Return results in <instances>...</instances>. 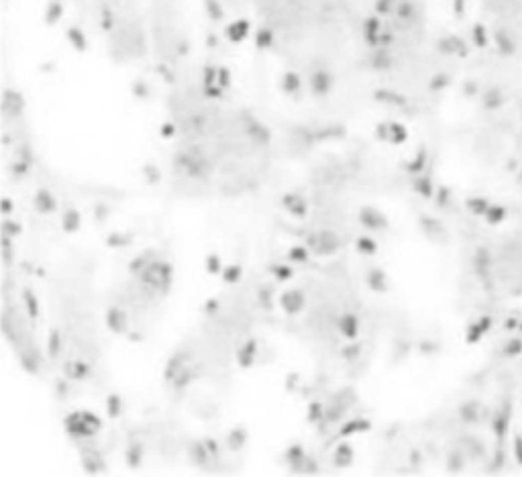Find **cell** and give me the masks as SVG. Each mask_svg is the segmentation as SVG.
I'll use <instances>...</instances> for the list:
<instances>
[{
  "instance_id": "obj_38",
  "label": "cell",
  "mask_w": 522,
  "mask_h": 477,
  "mask_svg": "<svg viewBox=\"0 0 522 477\" xmlns=\"http://www.w3.org/2000/svg\"><path fill=\"white\" fill-rule=\"evenodd\" d=\"M82 412V416H84V420L92 426V428H96V430H100L102 428V420L98 418V414H94V412H90V410H80Z\"/></svg>"
},
{
  "instance_id": "obj_42",
  "label": "cell",
  "mask_w": 522,
  "mask_h": 477,
  "mask_svg": "<svg viewBox=\"0 0 522 477\" xmlns=\"http://www.w3.org/2000/svg\"><path fill=\"white\" fill-rule=\"evenodd\" d=\"M390 137H392L394 143H402V141L406 139V133H404V129H400L398 125H394V127L390 129Z\"/></svg>"
},
{
  "instance_id": "obj_31",
  "label": "cell",
  "mask_w": 522,
  "mask_h": 477,
  "mask_svg": "<svg viewBox=\"0 0 522 477\" xmlns=\"http://www.w3.org/2000/svg\"><path fill=\"white\" fill-rule=\"evenodd\" d=\"M131 243H133V236H131V234H125V232H112V234H108V238H106V245H108V247H114V249H122V247L131 245Z\"/></svg>"
},
{
  "instance_id": "obj_12",
  "label": "cell",
  "mask_w": 522,
  "mask_h": 477,
  "mask_svg": "<svg viewBox=\"0 0 522 477\" xmlns=\"http://www.w3.org/2000/svg\"><path fill=\"white\" fill-rule=\"evenodd\" d=\"M355 461V451L349 442H339L334 449V455H332V463L334 467H351Z\"/></svg>"
},
{
  "instance_id": "obj_44",
  "label": "cell",
  "mask_w": 522,
  "mask_h": 477,
  "mask_svg": "<svg viewBox=\"0 0 522 477\" xmlns=\"http://www.w3.org/2000/svg\"><path fill=\"white\" fill-rule=\"evenodd\" d=\"M3 247H5V263H11V255H13V247H11V236L3 234Z\"/></svg>"
},
{
  "instance_id": "obj_18",
  "label": "cell",
  "mask_w": 522,
  "mask_h": 477,
  "mask_svg": "<svg viewBox=\"0 0 522 477\" xmlns=\"http://www.w3.org/2000/svg\"><path fill=\"white\" fill-rule=\"evenodd\" d=\"M245 442H247V428H245V426H235V428L229 430V434H227V446H229L231 451L243 449Z\"/></svg>"
},
{
  "instance_id": "obj_8",
  "label": "cell",
  "mask_w": 522,
  "mask_h": 477,
  "mask_svg": "<svg viewBox=\"0 0 522 477\" xmlns=\"http://www.w3.org/2000/svg\"><path fill=\"white\" fill-rule=\"evenodd\" d=\"M33 206L39 214H53L57 210V200L47 188H39L33 196Z\"/></svg>"
},
{
  "instance_id": "obj_16",
  "label": "cell",
  "mask_w": 522,
  "mask_h": 477,
  "mask_svg": "<svg viewBox=\"0 0 522 477\" xmlns=\"http://www.w3.org/2000/svg\"><path fill=\"white\" fill-rule=\"evenodd\" d=\"M372 430V422L367 418H355V420H349L341 426V430L336 432L339 438H345V436H351V434H357V432H367Z\"/></svg>"
},
{
  "instance_id": "obj_6",
  "label": "cell",
  "mask_w": 522,
  "mask_h": 477,
  "mask_svg": "<svg viewBox=\"0 0 522 477\" xmlns=\"http://www.w3.org/2000/svg\"><path fill=\"white\" fill-rule=\"evenodd\" d=\"M282 204H284V208L294 218H306V214H308V202H306L304 196H300L296 192L284 194L282 196Z\"/></svg>"
},
{
  "instance_id": "obj_15",
  "label": "cell",
  "mask_w": 522,
  "mask_h": 477,
  "mask_svg": "<svg viewBox=\"0 0 522 477\" xmlns=\"http://www.w3.org/2000/svg\"><path fill=\"white\" fill-rule=\"evenodd\" d=\"M64 373L68 379L72 381H84L88 375H90V365L82 359H74V361H68L66 367H64Z\"/></svg>"
},
{
  "instance_id": "obj_2",
  "label": "cell",
  "mask_w": 522,
  "mask_h": 477,
  "mask_svg": "<svg viewBox=\"0 0 522 477\" xmlns=\"http://www.w3.org/2000/svg\"><path fill=\"white\" fill-rule=\"evenodd\" d=\"M359 222L363 228L372 230V232H380V230H386L388 228V218L386 214L380 210L376 206H361L359 208Z\"/></svg>"
},
{
  "instance_id": "obj_40",
  "label": "cell",
  "mask_w": 522,
  "mask_h": 477,
  "mask_svg": "<svg viewBox=\"0 0 522 477\" xmlns=\"http://www.w3.org/2000/svg\"><path fill=\"white\" fill-rule=\"evenodd\" d=\"M202 310H204L206 316H214V314H217V310H219V300H217V298H208Z\"/></svg>"
},
{
  "instance_id": "obj_20",
  "label": "cell",
  "mask_w": 522,
  "mask_h": 477,
  "mask_svg": "<svg viewBox=\"0 0 522 477\" xmlns=\"http://www.w3.org/2000/svg\"><path fill=\"white\" fill-rule=\"evenodd\" d=\"M23 302H25V308H27V316L33 318V320H37L41 310H39L37 296H35V292L31 290V288H25V290H23Z\"/></svg>"
},
{
  "instance_id": "obj_24",
  "label": "cell",
  "mask_w": 522,
  "mask_h": 477,
  "mask_svg": "<svg viewBox=\"0 0 522 477\" xmlns=\"http://www.w3.org/2000/svg\"><path fill=\"white\" fill-rule=\"evenodd\" d=\"M310 247L308 245H294V247H290V251H288V259L290 261H294V263H306L310 259Z\"/></svg>"
},
{
  "instance_id": "obj_36",
  "label": "cell",
  "mask_w": 522,
  "mask_h": 477,
  "mask_svg": "<svg viewBox=\"0 0 522 477\" xmlns=\"http://www.w3.org/2000/svg\"><path fill=\"white\" fill-rule=\"evenodd\" d=\"M143 169H145L143 173H145V177H147V182H149L151 186H155V184L161 182V171H159L155 165H145Z\"/></svg>"
},
{
  "instance_id": "obj_5",
  "label": "cell",
  "mask_w": 522,
  "mask_h": 477,
  "mask_svg": "<svg viewBox=\"0 0 522 477\" xmlns=\"http://www.w3.org/2000/svg\"><path fill=\"white\" fill-rule=\"evenodd\" d=\"M104 322H106L108 331H110L112 335H125V333H127V326H129V316H127V312H122L118 306H110V308L106 310Z\"/></svg>"
},
{
  "instance_id": "obj_26",
  "label": "cell",
  "mask_w": 522,
  "mask_h": 477,
  "mask_svg": "<svg viewBox=\"0 0 522 477\" xmlns=\"http://www.w3.org/2000/svg\"><path fill=\"white\" fill-rule=\"evenodd\" d=\"M84 469H86V473H100V471H104V461L96 453H86L84 455Z\"/></svg>"
},
{
  "instance_id": "obj_21",
  "label": "cell",
  "mask_w": 522,
  "mask_h": 477,
  "mask_svg": "<svg viewBox=\"0 0 522 477\" xmlns=\"http://www.w3.org/2000/svg\"><path fill=\"white\" fill-rule=\"evenodd\" d=\"M19 361H21V367L29 375H39V359L33 355V351H21L19 353Z\"/></svg>"
},
{
  "instance_id": "obj_9",
  "label": "cell",
  "mask_w": 522,
  "mask_h": 477,
  "mask_svg": "<svg viewBox=\"0 0 522 477\" xmlns=\"http://www.w3.org/2000/svg\"><path fill=\"white\" fill-rule=\"evenodd\" d=\"M339 247H341V238H339V234H336V232H332V230H322V232H318L316 253H320V255H332V253L339 251Z\"/></svg>"
},
{
  "instance_id": "obj_19",
  "label": "cell",
  "mask_w": 522,
  "mask_h": 477,
  "mask_svg": "<svg viewBox=\"0 0 522 477\" xmlns=\"http://www.w3.org/2000/svg\"><path fill=\"white\" fill-rule=\"evenodd\" d=\"M143 459H145V449H143V444L133 442V444L127 446L125 461H127V465H129L131 469H139L141 463H143Z\"/></svg>"
},
{
  "instance_id": "obj_1",
  "label": "cell",
  "mask_w": 522,
  "mask_h": 477,
  "mask_svg": "<svg viewBox=\"0 0 522 477\" xmlns=\"http://www.w3.org/2000/svg\"><path fill=\"white\" fill-rule=\"evenodd\" d=\"M139 278L143 284H147L149 288L157 290L159 294L165 296L173 282V267L169 261H151L139 274Z\"/></svg>"
},
{
  "instance_id": "obj_14",
  "label": "cell",
  "mask_w": 522,
  "mask_h": 477,
  "mask_svg": "<svg viewBox=\"0 0 522 477\" xmlns=\"http://www.w3.org/2000/svg\"><path fill=\"white\" fill-rule=\"evenodd\" d=\"M339 329H341V335L345 339L355 341L359 337V318L353 312H345L339 320Z\"/></svg>"
},
{
  "instance_id": "obj_47",
  "label": "cell",
  "mask_w": 522,
  "mask_h": 477,
  "mask_svg": "<svg viewBox=\"0 0 522 477\" xmlns=\"http://www.w3.org/2000/svg\"><path fill=\"white\" fill-rule=\"evenodd\" d=\"M13 212V200L11 198H3V214L9 216Z\"/></svg>"
},
{
  "instance_id": "obj_30",
  "label": "cell",
  "mask_w": 522,
  "mask_h": 477,
  "mask_svg": "<svg viewBox=\"0 0 522 477\" xmlns=\"http://www.w3.org/2000/svg\"><path fill=\"white\" fill-rule=\"evenodd\" d=\"M241 276H243V265L241 263H233V265H227L225 270H223V280H225V284H237L239 280H241Z\"/></svg>"
},
{
  "instance_id": "obj_37",
  "label": "cell",
  "mask_w": 522,
  "mask_h": 477,
  "mask_svg": "<svg viewBox=\"0 0 522 477\" xmlns=\"http://www.w3.org/2000/svg\"><path fill=\"white\" fill-rule=\"evenodd\" d=\"M359 355H361V345H359V343L347 345V347L341 351V357H343V359H347V361H355Z\"/></svg>"
},
{
  "instance_id": "obj_10",
  "label": "cell",
  "mask_w": 522,
  "mask_h": 477,
  "mask_svg": "<svg viewBox=\"0 0 522 477\" xmlns=\"http://www.w3.org/2000/svg\"><path fill=\"white\" fill-rule=\"evenodd\" d=\"M365 282H367V286H370V290L376 292V294H386L390 290L388 276H386V272L382 270V267H372V270L367 272V276H365Z\"/></svg>"
},
{
  "instance_id": "obj_43",
  "label": "cell",
  "mask_w": 522,
  "mask_h": 477,
  "mask_svg": "<svg viewBox=\"0 0 522 477\" xmlns=\"http://www.w3.org/2000/svg\"><path fill=\"white\" fill-rule=\"evenodd\" d=\"M414 188H416V192H420V194L426 196V198L431 196V192H433V190H431V182H428V180H418Z\"/></svg>"
},
{
  "instance_id": "obj_7",
  "label": "cell",
  "mask_w": 522,
  "mask_h": 477,
  "mask_svg": "<svg viewBox=\"0 0 522 477\" xmlns=\"http://www.w3.org/2000/svg\"><path fill=\"white\" fill-rule=\"evenodd\" d=\"M259 347V343H257V339H247L241 347H239V351H237V363H239V367H243V369H249V367H253V363H255V357H257V349Z\"/></svg>"
},
{
  "instance_id": "obj_41",
  "label": "cell",
  "mask_w": 522,
  "mask_h": 477,
  "mask_svg": "<svg viewBox=\"0 0 522 477\" xmlns=\"http://www.w3.org/2000/svg\"><path fill=\"white\" fill-rule=\"evenodd\" d=\"M94 214H96V220H106L108 218V214H110V208L106 206V204H102V202H98L96 204V208H94Z\"/></svg>"
},
{
  "instance_id": "obj_27",
  "label": "cell",
  "mask_w": 522,
  "mask_h": 477,
  "mask_svg": "<svg viewBox=\"0 0 522 477\" xmlns=\"http://www.w3.org/2000/svg\"><path fill=\"white\" fill-rule=\"evenodd\" d=\"M204 267H206V274H210V276L223 274V270H225V265H223L219 253H208L206 259H204Z\"/></svg>"
},
{
  "instance_id": "obj_28",
  "label": "cell",
  "mask_w": 522,
  "mask_h": 477,
  "mask_svg": "<svg viewBox=\"0 0 522 477\" xmlns=\"http://www.w3.org/2000/svg\"><path fill=\"white\" fill-rule=\"evenodd\" d=\"M271 270V274L275 276V280L278 282H290L292 278H294V267L292 265H286V263H280V265H271L269 267Z\"/></svg>"
},
{
  "instance_id": "obj_13",
  "label": "cell",
  "mask_w": 522,
  "mask_h": 477,
  "mask_svg": "<svg viewBox=\"0 0 522 477\" xmlns=\"http://www.w3.org/2000/svg\"><path fill=\"white\" fill-rule=\"evenodd\" d=\"M184 367H188V365H186V355H184V353H176L171 359L167 361L165 369H163V379H165L167 383H173L176 377L184 371Z\"/></svg>"
},
{
  "instance_id": "obj_32",
  "label": "cell",
  "mask_w": 522,
  "mask_h": 477,
  "mask_svg": "<svg viewBox=\"0 0 522 477\" xmlns=\"http://www.w3.org/2000/svg\"><path fill=\"white\" fill-rule=\"evenodd\" d=\"M106 414L110 416V418H118V416L122 414V398L118 394H110L106 398Z\"/></svg>"
},
{
  "instance_id": "obj_34",
  "label": "cell",
  "mask_w": 522,
  "mask_h": 477,
  "mask_svg": "<svg viewBox=\"0 0 522 477\" xmlns=\"http://www.w3.org/2000/svg\"><path fill=\"white\" fill-rule=\"evenodd\" d=\"M23 232V226L17 222V220H11L9 216H5V220H3V234H7V236H19Z\"/></svg>"
},
{
  "instance_id": "obj_25",
  "label": "cell",
  "mask_w": 522,
  "mask_h": 477,
  "mask_svg": "<svg viewBox=\"0 0 522 477\" xmlns=\"http://www.w3.org/2000/svg\"><path fill=\"white\" fill-rule=\"evenodd\" d=\"M47 353H49V359H57L61 353V333L57 329H53L47 337Z\"/></svg>"
},
{
  "instance_id": "obj_23",
  "label": "cell",
  "mask_w": 522,
  "mask_h": 477,
  "mask_svg": "<svg viewBox=\"0 0 522 477\" xmlns=\"http://www.w3.org/2000/svg\"><path fill=\"white\" fill-rule=\"evenodd\" d=\"M190 453H192V459L200 465V467H204L210 459H212V455L208 453V449H206V444H204V440H198V442H194L192 444V449H190Z\"/></svg>"
},
{
  "instance_id": "obj_4",
  "label": "cell",
  "mask_w": 522,
  "mask_h": 477,
  "mask_svg": "<svg viewBox=\"0 0 522 477\" xmlns=\"http://www.w3.org/2000/svg\"><path fill=\"white\" fill-rule=\"evenodd\" d=\"M280 306L282 310L288 314V316H296L302 312V308L306 306V296L298 290V288H292V290H286L280 294Z\"/></svg>"
},
{
  "instance_id": "obj_22",
  "label": "cell",
  "mask_w": 522,
  "mask_h": 477,
  "mask_svg": "<svg viewBox=\"0 0 522 477\" xmlns=\"http://www.w3.org/2000/svg\"><path fill=\"white\" fill-rule=\"evenodd\" d=\"M151 257H153V251H145V253H141V255L133 257V259L129 261V272H131V274H137V276H139V274H141V272L145 270V267H147V265H149V263L153 261Z\"/></svg>"
},
{
  "instance_id": "obj_35",
  "label": "cell",
  "mask_w": 522,
  "mask_h": 477,
  "mask_svg": "<svg viewBox=\"0 0 522 477\" xmlns=\"http://www.w3.org/2000/svg\"><path fill=\"white\" fill-rule=\"evenodd\" d=\"M259 304H261L265 310H271V308H273V290H271V288H261V290H259Z\"/></svg>"
},
{
  "instance_id": "obj_33",
  "label": "cell",
  "mask_w": 522,
  "mask_h": 477,
  "mask_svg": "<svg viewBox=\"0 0 522 477\" xmlns=\"http://www.w3.org/2000/svg\"><path fill=\"white\" fill-rule=\"evenodd\" d=\"M322 418H324V406H322L320 402H312V404L308 406V414H306V420H308L310 424H320Z\"/></svg>"
},
{
  "instance_id": "obj_39",
  "label": "cell",
  "mask_w": 522,
  "mask_h": 477,
  "mask_svg": "<svg viewBox=\"0 0 522 477\" xmlns=\"http://www.w3.org/2000/svg\"><path fill=\"white\" fill-rule=\"evenodd\" d=\"M204 444H206L208 453H210L214 459H219V453H221V449H219V442H217V438H210V436H206V438H204Z\"/></svg>"
},
{
  "instance_id": "obj_3",
  "label": "cell",
  "mask_w": 522,
  "mask_h": 477,
  "mask_svg": "<svg viewBox=\"0 0 522 477\" xmlns=\"http://www.w3.org/2000/svg\"><path fill=\"white\" fill-rule=\"evenodd\" d=\"M64 426H66V430H68V434H72V436H76V438H90V436H94L98 430L96 428H92L86 420H84V416H82V412L78 410V412H72L68 418L64 420Z\"/></svg>"
},
{
  "instance_id": "obj_46",
  "label": "cell",
  "mask_w": 522,
  "mask_h": 477,
  "mask_svg": "<svg viewBox=\"0 0 522 477\" xmlns=\"http://www.w3.org/2000/svg\"><path fill=\"white\" fill-rule=\"evenodd\" d=\"M304 473H318V467H316L314 459H308V457H306V463H304Z\"/></svg>"
},
{
  "instance_id": "obj_29",
  "label": "cell",
  "mask_w": 522,
  "mask_h": 477,
  "mask_svg": "<svg viewBox=\"0 0 522 477\" xmlns=\"http://www.w3.org/2000/svg\"><path fill=\"white\" fill-rule=\"evenodd\" d=\"M355 245H357V251L363 253V255H376L378 249H380L378 241H374V238H370V236H359Z\"/></svg>"
},
{
  "instance_id": "obj_17",
  "label": "cell",
  "mask_w": 522,
  "mask_h": 477,
  "mask_svg": "<svg viewBox=\"0 0 522 477\" xmlns=\"http://www.w3.org/2000/svg\"><path fill=\"white\" fill-rule=\"evenodd\" d=\"M61 228H64L68 234H74L82 228V214L78 208H68L64 212V218H61Z\"/></svg>"
},
{
  "instance_id": "obj_45",
  "label": "cell",
  "mask_w": 522,
  "mask_h": 477,
  "mask_svg": "<svg viewBox=\"0 0 522 477\" xmlns=\"http://www.w3.org/2000/svg\"><path fill=\"white\" fill-rule=\"evenodd\" d=\"M29 167H31V163H29V161H19V163H15V165H13V171H15L17 175H25V173L29 171Z\"/></svg>"
},
{
  "instance_id": "obj_11",
  "label": "cell",
  "mask_w": 522,
  "mask_h": 477,
  "mask_svg": "<svg viewBox=\"0 0 522 477\" xmlns=\"http://www.w3.org/2000/svg\"><path fill=\"white\" fill-rule=\"evenodd\" d=\"M284 457H286V463H290L292 471H296V473H304L306 451H304V446H302L300 442L290 444L288 449H286V453H284Z\"/></svg>"
}]
</instances>
